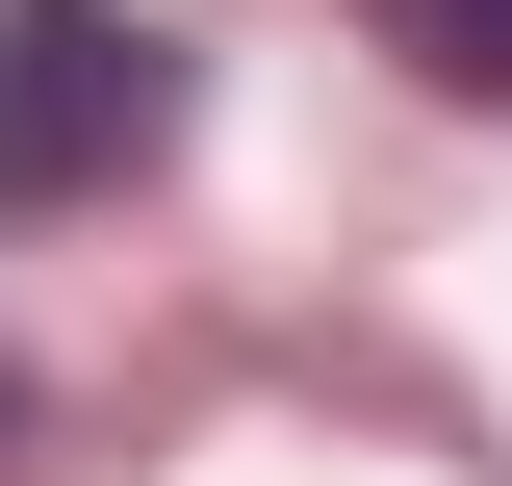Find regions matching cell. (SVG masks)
<instances>
[{
	"label": "cell",
	"instance_id": "1",
	"mask_svg": "<svg viewBox=\"0 0 512 486\" xmlns=\"http://www.w3.org/2000/svg\"><path fill=\"white\" fill-rule=\"evenodd\" d=\"M154 154H180V52H154L128 0H26V26H0V231L154 180Z\"/></svg>",
	"mask_w": 512,
	"mask_h": 486
},
{
	"label": "cell",
	"instance_id": "2",
	"mask_svg": "<svg viewBox=\"0 0 512 486\" xmlns=\"http://www.w3.org/2000/svg\"><path fill=\"white\" fill-rule=\"evenodd\" d=\"M359 26L436 77V103H512V0H359Z\"/></svg>",
	"mask_w": 512,
	"mask_h": 486
}]
</instances>
